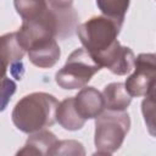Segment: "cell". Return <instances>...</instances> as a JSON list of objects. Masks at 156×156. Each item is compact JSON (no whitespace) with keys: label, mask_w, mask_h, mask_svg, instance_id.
Wrapping results in <instances>:
<instances>
[{"label":"cell","mask_w":156,"mask_h":156,"mask_svg":"<svg viewBox=\"0 0 156 156\" xmlns=\"http://www.w3.org/2000/svg\"><path fill=\"white\" fill-rule=\"evenodd\" d=\"M122 23L106 16L91 17L77 27V34L84 49L102 67L113 74L124 76L134 66L133 51L117 40Z\"/></svg>","instance_id":"1"},{"label":"cell","mask_w":156,"mask_h":156,"mask_svg":"<svg viewBox=\"0 0 156 156\" xmlns=\"http://www.w3.org/2000/svg\"><path fill=\"white\" fill-rule=\"evenodd\" d=\"M58 101L48 93H32L23 96L12 111V122L23 133H34L56 122Z\"/></svg>","instance_id":"2"},{"label":"cell","mask_w":156,"mask_h":156,"mask_svg":"<svg viewBox=\"0 0 156 156\" xmlns=\"http://www.w3.org/2000/svg\"><path fill=\"white\" fill-rule=\"evenodd\" d=\"M130 127L129 115L124 111L107 110L101 112L95 121L96 154L111 155L117 151Z\"/></svg>","instance_id":"3"},{"label":"cell","mask_w":156,"mask_h":156,"mask_svg":"<svg viewBox=\"0 0 156 156\" xmlns=\"http://www.w3.org/2000/svg\"><path fill=\"white\" fill-rule=\"evenodd\" d=\"M101 66L84 49H76L67 58L65 66L56 72L55 80L62 89H80L85 87Z\"/></svg>","instance_id":"4"},{"label":"cell","mask_w":156,"mask_h":156,"mask_svg":"<svg viewBox=\"0 0 156 156\" xmlns=\"http://www.w3.org/2000/svg\"><path fill=\"white\" fill-rule=\"evenodd\" d=\"M134 72L130 74L126 83L124 88L132 98L145 96L149 93L154 91L155 88V76H156V65L154 54H140L134 60Z\"/></svg>","instance_id":"5"},{"label":"cell","mask_w":156,"mask_h":156,"mask_svg":"<svg viewBox=\"0 0 156 156\" xmlns=\"http://www.w3.org/2000/svg\"><path fill=\"white\" fill-rule=\"evenodd\" d=\"M73 100L77 112L85 121L96 118L105 108L102 94L93 87H83Z\"/></svg>","instance_id":"6"},{"label":"cell","mask_w":156,"mask_h":156,"mask_svg":"<svg viewBox=\"0 0 156 156\" xmlns=\"http://www.w3.org/2000/svg\"><path fill=\"white\" fill-rule=\"evenodd\" d=\"M57 138L54 133L49 130L34 132L26 141L23 149H21L18 155H51L55 145L57 144Z\"/></svg>","instance_id":"7"},{"label":"cell","mask_w":156,"mask_h":156,"mask_svg":"<svg viewBox=\"0 0 156 156\" xmlns=\"http://www.w3.org/2000/svg\"><path fill=\"white\" fill-rule=\"evenodd\" d=\"M28 57L33 65L40 68H50L52 67L60 58L61 50L56 41V39L45 43L43 45H39L34 49H30L27 51Z\"/></svg>","instance_id":"8"},{"label":"cell","mask_w":156,"mask_h":156,"mask_svg":"<svg viewBox=\"0 0 156 156\" xmlns=\"http://www.w3.org/2000/svg\"><path fill=\"white\" fill-rule=\"evenodd\" d=\"M101 94L105 108L112 111H124L132 101V96L126 90L124 83H110Z\"/></svg>","instance_id":"9"},{"label":"cell","mask_w":156,"mask_h":156,"mask_svg":"<svg viewBox=\"0 0 156 156\" xmlns=\"http://www.w3.org/2000/svg\"><path fill=\"white\" fill-rule=\"evenodd\" d=\"M56 121L67 130H78L85 123V119H83L76 110L73 98H67L57 105Z\"/></svg>","instance_id":"10"},{"label":"cell","mask_w":156,"mask_h":156,"mask_svg":"<svg viewBox=\"0 0 156 156\" xmlns=\"http://www.w3.org/2000/svg\"><path fill=\"white\" fill-rule=\"evenodd\" d=\"M13 5L23 21L37 18L49 9L46 0H15Z\"/></svg>","instance_id":"11"},{"label":"cell","mask_w":156,"mask_h":156,"mask_svg":"<svg viewBox=\"0 0 156 156\" xmlns=\"http://www.w3.org/2000/svg\"><path fill=\"white\" fill-rule=\"evenodd\" d=\"M96 5L104 16L123 23L124 15L129 7V0H96Z\"/></svg>","instance_id":"12"},{"label":"cell","mask_w":156,"mask_h":156,"mask_svg":"<svg viewBox=\"0 0 156 156\" xmlns=\"http://www.w3.org/2000/svg\"><path fill=\"white\" fill-rule=\"evenodd\" d=\"M84 155L83 145L76 140H58L51 155Z\"/></svg>","instance_id":"13"},{"label":"cell","mask_w":156,"mask_h":156,"mask_svg":"<svg viewBox=\"0 0 156 156\" xmlns=\"http://www.w3.org/2000/svg\"><path fill=\"white\" fill-rule=\"evenodd\" d=\"M16 83L11 78H5L0 84V112L4 111L11 100V96L16 91Z\"/></svg>","instance_id":"14"},{"label":"cell","mask_w":156,"mask_h":156,"mask_svg":"<svg viewBox=\"0 0 156 156\" xmlns=\"http://www.w3.org/2000/svg\"><path fill=\"white\" fill-rule=\"evenodd\" d=\"M154 91L145 95V99L143 101V115L145 118V122L147 123L149 130L151 135H154Z\"/></svg>","instance_id":"15"},{"label":"cell","mask_w":156,"mask_h":156,"mask_svg":"<svg viewBox=\"0 0 156 156\" xmlns=\"http://www.w3.org/2000/svg\"><path fill=\"white\" fill-rule=\"evenodd\" d=\"M48 5L55 10H63L72 7L73 0H46Z\"/></svg>","instance_id":"16"}]
</instances>
